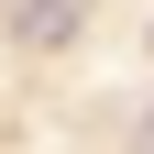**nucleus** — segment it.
Here are the masks:
<instances>
[{
  "label": "nucleus",
  "instance_id": "obj_1",
  "mask_svg": "<svg viewBox=\"0 0 154 154\" xmlns=\"http://www.w3.org/2000/svg\"><path fill=\"white\" fill-rule=\"evenodd\" d=\"M132 154H154V99H143V121H132Z\"/></svg>",
  "mask_w": 154,
  "mask_h": 154
}]
</instances>
